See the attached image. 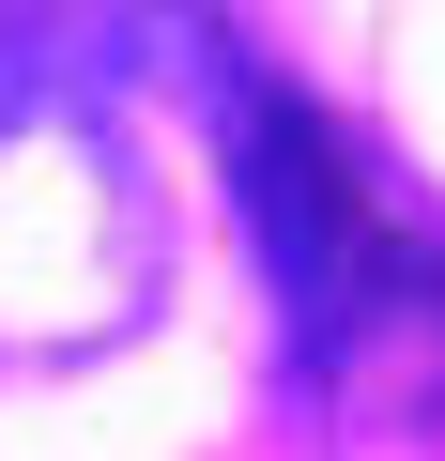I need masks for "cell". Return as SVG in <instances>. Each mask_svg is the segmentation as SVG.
Masks as SVG:
<instances>
[{"label":"cell","mask_w":445,"mask_h":461,"mask_svg":"<svg viewBox=\"0 0 445 461\" xmlns=\"http://www.w3.org/2000/svg\"><path fill=\"white\" fill-rule=\"evenodd\" d=\"M215 62L184 0H0V354L123 339L154 293V185L123 93Z\"/></svg>","instance_id":"6da1fadb"}]
</instances>
